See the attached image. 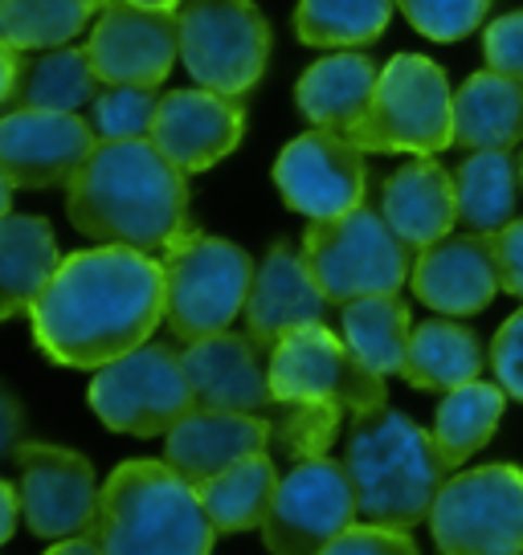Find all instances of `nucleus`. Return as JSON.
<instances>
[{
    "instance_id": "nucleus-1",
    "label": "nucleus",
    "mask_w": 523,
    "mask_h": 555,
    "mask_svg": "<svg viewBox=\"0 0 523 555\" xmlns=\"http://www.w3.org/2000/svg\"><path fill=\"white\" fill-rule=\"evenodd\" d=\"M34 339L46 360L99 372L148 344L164 319V261L131 245H99L62 258L34 302Z\"/></svg>"
},
{
    "instance_id": "nucleus-2",
    "label": "nucleus",
    "mask_w": 523,
    "mask_h": 555,
    "mask_svg": "<svg viewBox=\"0 0 523 555\" xmlns=\"http://www.w3.org/2000/svg\"><path fill=\"white\" fill-rule=\"evenodd\" d=\"M152 139H99L66 184L71 225L94 245L168 254L192 233L189 184Z\"/></svg>"
},
{
    "instance_id": "nucleus-3",
    "label": "nucleus",
    "mask_w": 523,
    "mask_h": 555,
    "mask_svg": "<svg viewBox=\"0 0 523 555\" xmlns=\"http://www.w3.org/2000/svg\"><path fill=\"white\" fill-rule=\"evenodd\" d=\"M344 466L356 486L360 519L401 531L430 522L437 490L450 478L434 434H425L388 404L356 413L344 446Z\"/></svg>"
},
{
    "instance_id": "nucleus-4",
    "label": "nucleus",
    "mask_w": 523,
    "mask_h": 555,
    "mask_svg": "<svg viewBox=\"0 0 523 555\" xmlns=\"http://www.w3.org/2000/svg\"><path fill=\"white\" fill-rule=\"evenodd\" d=\"M94 535L111 555H209L217 527L168 462H123L103 482Z\"/></svg>"
},
{
    "instance_id": "nucleus-5",
    "label": "nucleus",
    "mask_w": 523,
    "mask_h": 555,
    "mask_svg": "<svg viewBox=\"0 0 523 555\" xmlns=\"http://www.w3.org/2000/svg\"><path fill=\"white\" fill-rule=\"evenodd\" d=\"M352 143L384 156H434L454 143V94L446 69L421 57L397 53L381 69L365 119L348 131Z\"/></svg>"
},
{
    "instance_id": "nucleus-6",
    "label": "nucleus",
    "mask_w": 523,
    "mask_h": 555,
    "mask_svg": "<svg viewBox=\"0 0 523 555\" xmlns=\"http://www.w3.org/2000/svg\"><path fill=\"white\" fill-rule=\"evenodd\" d=\"M254 261L242 245L226 237L196 233L164 254V323L180 344L205 339L245 311V298L254 286Z\"/></svg>"
},
{
    "instance_id": "nucleus-7",
    "label": "nucleus",
    "mask_w": 523,
    "mask_h": 555,
    "mask_svg": "<svg viewBox=\"0 0 523 555\" xmlns=\"http://www.w3.org/2000/svg\"><path fill=\"white\" fill-rule=\"evenodd\" d=\"M303 258L328 302H352L365 295H388L409 282V245L384 212L356 205L340 217L311 221L303 233Z\"/></svg>"
},
{
    "instance_id": "nucleus-8",
    "label": "nucleus",
    "mask_w": 523,
    "mask_h": 555,
    "mask_svg": "<svg viewBox=\"0 0 523 555\" xmlns=\"http://www.w3.org/2000/svg\"><path fill=\"white\" fill-rule=\"evenodd\" d=\"M180 62L196 87L242 99L266 74L270 25L254 0H180Z\"/></svg>"
},
{
    "instance_id": "nucleus-9",
    "label": "nucleus",
    "mask_w": 523,
    "mask_h": 555,
    "mask_svg": "<svg viewBox=\"0 0 523 555\" xmlns=\"http://www.w3.org/2000/svg\"><path fill=\"white\" fill-rule=\"evenodd\" d=\"M270 388L286 409L365 413L384 404V376L323 323H307L270 347Z\"/></svg>"
},
{
    "instance_id": "nucleus-10",
    "label": "nucleus",
    "mask_w": 523,
    "mask_h": 555,
    "mask_svg": "<svg viewBox=\"0 0 523 555\" xmlns=\"http://www.w3.org/2000/svg\"><path fill=\"white\" fill-rule=\"evenodd\" d=\"M87 397L106 429L131 437H164L189 409H196L184 360L164 344H140L103 364Z\"/></svg>"
},
{
    "instance_id": "nucleus-11",
    "label": "nucleus",
    "mask_w": 523,
    "mask_h": 555,
    "mask_svg": "<svg viewBox=\"0 0 523 555\" xmlns=\"http://www.w3.org/2000/svg\"><path fill=\"white\" fill-rule=\"evenodd\" d=\"M437 552L511 555L523 547V469L479 466L446 478L430 511Z\"/></svg>"
},
{
    "instance_id": "nucleus-12",
    "label": "nucleus",
    "mask_w": 523,
    "mask_h": 555,
    "mask_svg": "<svg viewBox=\"0 0 523 555\" xmlns=\"http://www.w3.org/2000/svg\"><path fill=\"white\" fill-rule=\"evenodd\" d=\"M356 519L360 506L348 466L323 453H307L286 478H279L275 503L262 522V539L275 555H315L328 552V543Z\"/></svg>"
},
{
    "instance_id": "nucleus-13",
    "label": "nucleus",
    "mask_w": 523,
    "mask_h": 555,
    "mask_svg": "<svg viewBox=\"0 0 523 555\" xmlns=\"http://www.w3.org/2000/svg\"><path fill=\"white\" fill-rule=\"evenodd\" d=\"M87 53L103 87H160L180 57V21L173 9L99 0Z\"/></svg>"
},
{
    "instance_id": "nucleus-14",
    "label": "nucleus",
    "mask_w": 523,
    "mask_h": 555,
    "mask_svg": "<svg viewBox=\"0 0 523 555\" xmlns=\"http://www.w3.org/2000/svg\"><path fill=\"white\" fill-rule=\"evenodd\" d=\"M13 466H17L21 519L37 539L94 531L103 490L82 453L50 446V441H21Z\"/></svg>"
},
{
    "instance_id": "nucleus-15",
    "label": "nucleus",
    "mask_w": 523,
    "mask_h": 555,
    "mask_svg": "<svg viewBox=\"0 0 523 555\" xmlns=\"http://www.w3.org/2000/svg\"><path fill=\"white\" fill-rule=\"evenodd\" d=\"M365 147L328 127L291 139L275 159V184L282 201L307 221H328L365 205Z\"/></svg>"
},
{
    "instance_id": "nucleus-16",
    "label": "nucleus",
    "mask_w": 523,
    "mask_h": 555,
    "mask_svg": "<svg viewBox=\"0 0 523 555\" xmlns=\"http://www.w3.org/2000/svg\"><path fill=\"white\" fill-rule=\"evenodd\" d=\"M94 127L74 111L9 106L0 115V168L13 189H58L71 184L94 152Z\"/></svg>"
},
{
    "instance_id": "nucleus-17",
    "label": "nucleus",
    "mask_w": 523,
    "mask_h": 555,
    "mask_svg": "<svg viewBox=\"0 0 523 555\" xmlns=\"http://www.w3.org/2000/svg\"><path fill=\"white\" fill-rule=\"evenodd\" d=\"M245 135V106L233 94L196 87L173 90L156 106L152 143L173 159L180 172H205L238 152Z\"/></svg>"
},
{
    "instance_id": "nucleus-18",
    "label": "nucleus",
    "mask_w": 523,
    "mask_h": 555,
    "mask_svg": "<svg viewBox=\"0 0 523 555\" xmlns=\"http://www.w3.org/2000/svg\"><path fill=\"white\" fill-rule=\"evenodd\" d=\"M270 347H262L254 335L217 331L205 339H192L180 360L189 372L192 400L201 409H229V413H275V388H270Z\"/></svg>"
},
{
    "instance_id": "nucleus-19",
    "label": "nucleus",
    "mask_w": 523,
    "mask_h": 555,
    "mask_svg": "<svg viewBox=\"0 0 523 555\" xmlns=\"http://www.w3.org/2000/svg\"><path fill=\"white\" fill-rule=\"evenodd\" d=\"M409 286L418 302L437 314H479L490 307L499 291V261H495V233H462L418 249L409 270Z\"/></svg>"
},
{
    "instance_id": "nucleus-20",
    "label": "nucleus",
    "mask_w": 523,
    "mask_h": 555,
    "mask_svg": "<svg viewBox=\"0 0 523 555\" xmlns=\"http://www.w3.org/2000/svg\"><path fill=\"white\" fill-rule=\"evenodd\" d=\"M323 314H328V295L307 270L303 249L279 242L254 270V286L242 311L245 335H254L262 347H275L291 331L323 323Z\"/></svg>"
},
{
    "instance_id": "nucleus-21",
    "label": "nucleus",
    "mask_w": 523,
    "mask_h": 555,
    "mask_svg": "<svg viewBox=\"0 0 523 555\" xmlns=\"http://www.w3.org/2000/svg\"><path fill=\"white\" fill-rule=\"evenodd\" d=\"M270 441V421L258 413H229V409H189L164 434V462L189 478L192 486L209 482L213 474L229 469L250 453H262Z\"/></svg>"
},
{
    "instance_id": "nucleus-22",
    "label": "nucleus",
    "mask_w": 523,
    "mask_h": 555,
    "mask_svg": "<svg viewBox=\"0 0 523 555\" xmlns=\"http://www.w3.org/2000/svg\"><path fill=\"white\" fill-rule=\"evenodd\" d=\"M381 212L409 249H425V245L442 242L458 221L454 176L434 156L409 159L405 168H397L384 180Z\"/></svg>"
},
{
    "instance_id": "nucleus-23",
    "label": "nucleus",
    "mask_w": 523,
    "mask_h": 555,
    "mask_svg": "<svg viewBox=\"0 0 523 555\" xmlns=\"http://www.w3.org/2000/svg\"><path fill=\"white\" fill-rule=\"evenodd\" d=\"M377 82H381V74H377L368 53L340 50L303 69L295 87V103L303 111V119H311V127H328V131L348 135L372 106Z\"/></svg>"
},
{
    "instance_id": "nucleus-24",
    "label": "nucleus",
    "mask_w": 523,
    "mask_h": 555,
    "mask_svg": "<svg viewBox=\"0 0 523 555\" xmlns=\"http://www.w3.org/2000/svg\"><path fill=\"white\" fill-rule=\"evenodd\" d=\"M62 254L46 217L4 212L0 217V323L29 314L58 274Z\"/></svg>"
},
{
    "instance_id": "nucleus-25",
    "label": "nucleus",
    "mask_w": 523,
    "mask_h": 555,
    "mask_svg": "<svg viewBox=\"0 0 523 555\" xmlns=\"http://www.w3.org/2000/svg\"><path fill=\"white\" fill-rule=\"evenodd\" d=\"M523 139V82L499 69L471 74L454 90V143L458 147H515Z\"/></svg>"
},
{
    "instance_id": "nucleus-26",
    "label": "nucleus",
    "mask_w": 523,
    "mask_h": 555,
    "mask_svg": "<svg viewBox=\"0 0 523 555\" xmlns=\"http://www.w3.org/2000/svg\"><path fill=\"white\" fill-rule=\"evenodd\" d=\"M99 74L90 66L87 50L50 46V50H25L17 69V87L9 106H37V111H82L99 99Z\"/></svg>"
},
{
    "instance_id": "nucleus-27",
    "label": "nucleus",
    "mask_w": 523,
    "mask_h": 555,
    "mask_svg": "<svg viewBox=\"0 0 523 555\" xmlns=\"http://www.w3.org/2000/svg\"><path fill=\"white\" fill-rule=\"evenodd\" d=\"M401 376L425 392H450L458 384L483 376V344L471 327L450 319H430L409 335Z\"/></svg>"
},
{
    "instance_id": "nucleus-28",
    "label": "nucleus",
    "mask_w": 523,
    "mask_h": 555,
    "mask_svg": "<svg viewBox=\"0 0 523 555\" xmlns=\"http://www.w3.org/2000/svg\"><path fill=\"white\" fill-rule=\"evenodd\" d=\"M454 196H458V221H467L474 233H499L515 217L520 164L507 147H483L458 164Z\"/></svg>"
},
{
    "instance_id": "nucleus-29",
    "label": "nucleus",
    "mask_w": 523,
    "mask_h": 555,
    "mask_svg": "<svg viewBox=\"0 0 523 555\" xmlns=\"http://www.w3.org/2000/svg\"><path fill=\"white\" fill-rule=\"evenodd\" d=\"M275 490H279V474H275V462L266 457V450L250 453V457L233 462L221 474H213L209 482L196 486L213 527L229 531V535H242V531L262 527L266 511L275 503Z\"/></svg>"
},
{
    "instance_id": "nucleus-30",
    "label": "nucleus",
    "mask_w": 523,
    "mask_h": 555,
    "mask_svg": "<svg viewBox=\"0 0 523 555\" xmlns=\"http://www.w3.org/2000/svg\"><path fill=\"white\" fill-rule=\"evenodd\" d=\"M344 339L365 360L372 372L381 376H401L405 356H409V307L397 291L388 295H365L344 302Z\"/></svg>"
},
{
    "instance_id": "nucleus-31",
    "label": "nucleus",
    "mask_w": 523,
    "mask_h": 555,
    "mask_svg": "<svg viewBox=\"0 0 523 555\" xmlns=\"http://www.w3.org/2000/svg\"><path fill=\"white\" fill-rule=\"evenodd\" d=\"M507 404V388L503 384H487V380H467L450 388L446 400L437 404L434 416V441L446 466L458 469L462 462H471L474 453L487 446L495 429H499V416H503Z\"/></svg>"
},
{
    "instance_id": "nucleus-32",
    "label": "nucleus",
    "mask_w": 523,
    "mask_h": 555,
    "mask_svg": "<svg viewBox=\"0 0 523 555\" xmlns=\"http://www.w3.org/2000/svg\"><path fill=\"white\" fill-rule=\"evenodd\" d=\"M397 0H298L295 34L315 50H365L388 29Z\"/></svg>"
},
{
    "instance_id": "nucleus-33",
    "label": "nucleus",
    "mask_w": 523,
    "mask_h": 555,
    "mask_svg": "<svg viewBox=\"0 0 523 555\" xmlns=\"http://www.w3.org/2000/svg\"><path fill=\"white\" fill-rule=\"evenodd\" d=\"M99 13V0H0V41L13 50L71 46Z\"/></svg>"
},
{
    "instance_id": "nucleus-34",
    "label": "nucleus",
    "mask_w": 523,
    "mask_h": 555,
    "mask_svg": "<svg viewBox=\"0 0 523 555\" xmlns=\"http://www.w3.org/2000/svg\"><path fill=\"white\" fill-rule=\"evenodd\" d=\"M156 106V87H106L90 103V127L99 139H143L152 135Z\"/></svg>"
},
{
    "instance_id": "nucleus-35",
    "label": "nucleus",
    "mask_w": 523,
    "mask_h": 555,
    "mask_svg": "<svg viewBox=\"0 0 523 555\" xmlns=\"http://www.w3.org/2000/svg\"><path fill=\"white\" fill-rule=\"evenodd\" d=\"M405 21L430 41H462L490 13V0H397Z\"/></svg>"
},
{
    "instance_id": "nucleus-36",
    "label": "nucleus",
    "mask_w": 523,
    "mask_h": 555,
    "mask_svg": "<svg viewBox=\"0 0 523 555\" xmlns=\"http://www.w3.org/2000/svg\"><path fill=\"white\" fill-rule=\"evenodd\" d=\"M418 543L401 527H384V522H352L348 531L328 543V555H413Z\"/></svg>"
},
{
    "instance_id": "nucleus-37",
    "label": "nucleus",
    "mask_w": 523,
    "mask_h": 555,
    "mask_svg": "<svg viewBox=\"0 0 523 555\" xmlns=\"http://www.w3.org/2000/svg\"><path fill=\"white\" fill-rule=\"evenodd\" d=\"M490 367H495V380L507 388V397L523 400V311L507 314V323L495 331Z\"/></svg>"
},
{
    "instance_id": "nucleus-38",
    "label": "nucleus",
    "mask_w": 523,
    "mask_h": 555,
    "mask_svg": "<svg viewBox=\"0 0 523 555\" xmlns=\"http://www.w3.org/2000/svg\"><path fill=\"white\" fill-rule=\"evenodd\" d=\"M483 53H487L490 69L523 82V13H507V17L490 21L487 37H483Z\"/></svg>"
},
{
    "instance_id": "nucleus-39",
    "label": "nucleus",
    "mask_w": 523,
    "mask_h": 555,
    "mask_svg": "<svg viewBox=\"0 0 523 555\" xmlns=\"http://www.w3.org/2000/svg\"><path fill=\"white\" fill-rule=\"evenodd\" d=\"M495 261H499V286L507 295L523 298V217L507 221L495 233Z\"/></svg>"
},
{
    "instance_id": "nucleus-40",
    "label": "nucleus",
    "mask_w": 523,
    "mask_h": 555,
    "mask_svg": "<svg viewBox=\"0 0 523 555\" xmlns=\"http://www.w3.org/2000/svg\"><path fill=\"white\" fill-rule=\"evenodd\" d=\"M21 434H25V413H21V400L0 384V466L17 457Z\"/></svg>"
},
{
    "instance_id": "nucleus-41",
    "label": "nucleus",
    "mask_w": 523,
    "mask_h": 555,
    "mask_svg": "<svg viewBox=\"0 0 523 555\" xmlns=\"http://www.w3.org/2000/svg\"><path fill=\"white\" fill-rule=\"evenodd\" d=\"M21 519V494L0 478V543H9Z\"/></svg>"
},
{
    "instance_id": "nucleus-42",
    "label": "nucleus",
    "mask_w": 523,
    "mask_h": 555,
    "mask_svg": "<svg viewBox=\"0 0 523 555\" xmlns=\"http://www.w3.org/2000/svg\"><path fill=\"white\" fill-rule=\"evenodd\" d=\"M17 69H21V50H13L9 41H0V106H9V99H13Z\"/></svg>"
},
{
    "instance_id": "nucleus-43",
    "label": "nucleus",
    "mask_w": 523,
    "mask_h": 555,
    "mask_svg": "<svg viewBox=\"0 0 523 555\" xmlns=\"http://www.w3.org/2000/svg\"><path fill=\"white\" fill-rule=\"evenodd\" d=\"M99 552H103V543H99L94 531H78V535H66V539H58V543H50V555H99Z\"/></svg>"
},
{
    "instance_id": "nucleus-44",
    "label": "nucleus",
    "mask_w": 523,
    "mask_h": 555,
    "mask_svg": "<svg viewBox=\"0 0 523 555\" xmlns=\"http://www.w3.org/2000/svg\"><path fill=\"white\" fill-rule=\"evenodd\" d=\"M9 205H13V180H9L4 168H0V217L9 212Z\"/></svg>"
},
{
    "instance_id": "nucleus-45",
    "label": "nucleus",
    "mask_w": 523,
    "mask_h": 555,
    "mask_svg": "<svg viewBox=\"0 0 523 555\" xmlns=\"http://www.w3.org/2000/svg\"><path fill=\"white\" fill-rule=\"evenodd\" d=\"M136 4H148V9H176L180 0H136Z\"/></svg>"
},
{
    "instance_id": "nucleus-46",
    "label": "nucleus",
    "mask_w": 523,
    "mask_h": 555,
    "mask_svg": "<svg viewBox=\"0 0 523 555\" xmlns=\"http://www.w3.org/2000/svg\"><path fill=\"white\" fill-rule=\"evenodd\" d=\"M520 184H523V159H520Z\"/></svg>"
},
{
    "instance_id": "nucleus-47",
    "label": "nucleus",
    "mask_w": 523,
    "mask_h": 555,
    "mask_svg": "<svg viewBox=\"0 0 523 555\" xmlns=\"http://www.w3.org/2000/svg\"><path fill=\"white\" fill-rule=\"evenodd\" d=\"M520 552H523V547H520Z\"/></svg>"
}]
</instances>
